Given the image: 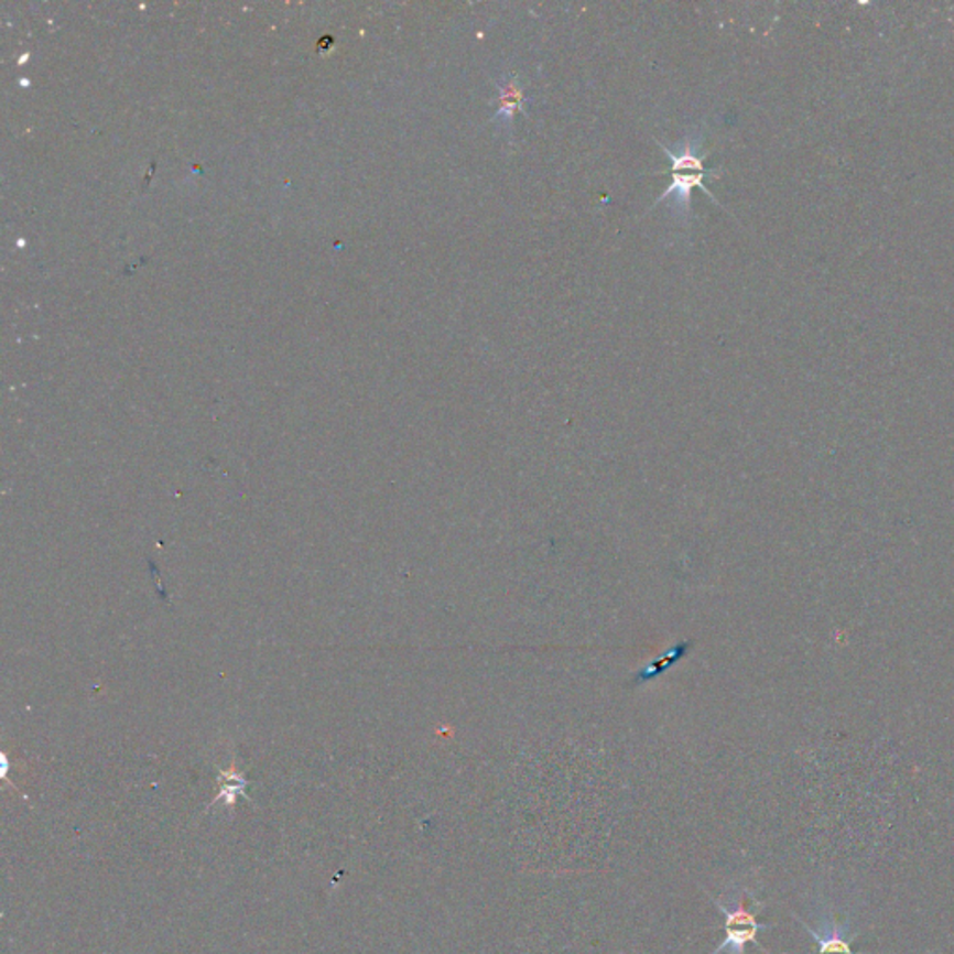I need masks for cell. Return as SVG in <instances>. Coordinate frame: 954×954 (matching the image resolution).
<instances>
[{"instance_id":"cell-1","label":"cell","mask_w":954,"mask_h":954,"mask_svg":"<svg viewBox=\"0 0 954 954\" xmlns=\"http://www.w3.org/2000/svg\"><path fill=\"white\" fill-rule=\"evenodd\" d=\"M662 153H665L671 161V185L665 188V193L659 196L654 202V206L670 202L671 209L681 220H689L692 215V193L694 188H701L705 196L713 199L714 204H718V199L714 198L711 188L705 185L707 177L718 175V170H711L705 166V159L708 153H701V144H703V134H689L683 142H679L675 148L662 144L657 140Z\"/></svg>"},{"instance_id":"cell-2","label":"cell","mask_w":954,"mask_h":954,"mask_svg":"<svg viewBox=\"0 0 954 954\" xmlns=\"http://www.w3.org/2000/svg\"><path fill=\"white\" fill-rule=\"evenodd\" d=\"M716 907L725 918V940L713 954H719V951H724V948H731L733 954H744V947L749 942H754L757 947L762 948L761 943L757 942V934L768 926H761L757 923L756 913L749 912L744 900H740L735 908L724 907L722 902H716ZM762 951L768 954L767 948H762Z\"/></svg>"},{"instance_id":"cell-3","label":"cell","mask_w":954,"mask_h":954,"mask_svg":"<svg viewBox=\"0 0 954 954\" xmlns=\"http://www.w3.org/2000/svg\"><path fill=\"white\" fill-rule=\"evenodd\" d=\"M524 104L525 91L520 83L519 73L501 75L500 80L496 83V99H492L496 112L490 121L498 128L506 129L508 133H513L514 116L524 112Z\"/></svg>"},{"instance_id":"cell-4","label":"cell","mask_w":954,"mask_h":954,"mask_svg":"<svg viewBox=\"0 0 954 954\" xmlns=\"http://www.w3.org/2000/svg\"><path fill=\"white\" fill-rule=\"evenodd\" d=\"M794 918H796V915H794ZM796 919L802 923L803 929L810 932L811 937L815 940L821 954H856L850 948L852 940H848V936H846V934H848V929L837 924L834 915H827V918L822 921L821 932L811 929L810 924L802 921V919Z\"/></svg>"}]
</instances>
